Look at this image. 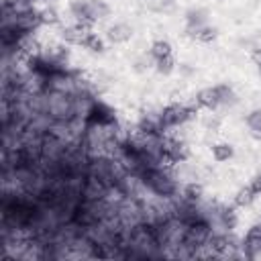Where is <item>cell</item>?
Listing matches in <instances>:
<instances>
[{
	"instance_id": "obj_8",
	"label": "cell",
	"mask_w": 261,
	"mask_h": 261,
	"mask_svg": "<svg viewBox=\"0 0 261 261\" xmlns=\"http://www.w3.org/2000/svg\"><path fill=\"white\" fill-rule=\"evenodd\" d=\"M232 155H234V149H232L230 143H216V145H212V157H214V161L224 163V161L232 159Z\"/></svg>"
},
{
	"instance_id": "obj_2",
	"label": "cell",
	"mask_w": 261,
	"mask_h": 261,
	"mask_svg": "<svg viewBox=\"0 0 261 261\" xmlns=\"http://www.w3.org/2000/svg\"><path fill=\"white\" fill-rule=\"evenodd\" d=\"M241 253L247 259H255L261 255V228L257 224L253 228H249V232L245 234V239L241 243Z\"/></svg>"
},
{
	"instance_id": "obj_16",
	"label": "cell",
	"mask_w": 261,
	"mask_h": 261,
	"mask_svg": "<svg viewBox=\"0 0 261 261\" xmlns=\"http://www.w3.org/2000/svg\"><path fill=\"white\" fill-rule=\"evenodd\" d=\"M41 22L51 27V24H57L59 22V12L55 8H43L41 10Z\"/></svg>"
},
{
	"instance_id": "obj_20",
	"label": "cell",
	"mask_w": 261,
	"mask_h": 261,
	"mask_svg": "<svg viewBox=\"0 0 261 261\" xmlns=\"http://www.w3.org/2000/svg\"><path fill=\"white\" fill-rule=\"evenodd\" d=\"M31 2H33V0H31Z\"/></svg>"
},
{
	"instance_id": "obj_7",
	"label": "cell",
	"mask_w": 261,
	"mask_h": 261,
	"mask_svg": "<svg viewBox=\"0 0 261 261\" xmlns=\"http://www.w3.org/2000/svg\"><path fill=\"white\" fill-rule=\"evenodd\" d=\"M202 196H204V188H202V184H198V181H190V184L181 190V198H184L188 204H198V202L202 200Z\"/></svg>"
},
{
	"instance_id": "obj_1",
	"label": "cell",
	"mask_w": 261,
	"mask_h": 261,
	"mask_svg": "<svg viewBox=\"0 0 261 261\" xmlns=\"http://www.w3.org/2000/svg\"><path fill=\"white\" fill-rule=\"evenodd\" d=\"M143 179V186L153 192L159 198H173L177 194V184L175 179L169 175V169H161V167H145L139 175Z\"/></svg>"
},
{
	"instance_id": "obj_4",
	"label": "cell",
	"mask_w": 261,
	"mask_h": 261,
	"mask_svg": "<svg viewBox=\"0 0 261 261\" xmlns=\"http://www.w3.org/2000/svg\"><path fill=\"white\" fill-rule=\"evenodd\" d=\"M194 102L198 104V108H208V110H216V108L220 106V98H218V92H216L214 86L200 90V92L196 94Z\"/></svg>"
},
{
	"instance_id": "obj_19",
	"label": "cell",
	"mask_w": 261,
	"mask_h": 261,
	"mask_svg": "<svg viewBox=\"0 0 261 261\" xmlns=\"http://www.w3.org/2000/svg\"><path fill=\"white\" fill-rule=\"evenodd\" d=\"M257 226H259V228H261V218H259V222H257Z\"/></svg>"
},
{
	"instance_id": "obj_6",
	"label": "cell",
	"mask_w": 261,
	"mask_h": 261,
	"mask_svg": "<svg viewBox=\"0 0 261 261\" xmlns=\"http://www.w3.org/2000/svg\"><path fill=\"white\" fill-rule=\"evenodd\" d=\"M255 198H257V192H255V190L251 188V184H249V186H243V188L237 190L232 204L239 206V208H245V206H251V204L255 202Z\"/></svg>"
},
{
	"instance_id": "obj_15",
	"label": "cell",
	"mask_w": 261,
	"mask_h": 261,
	"mask_svg": "<svg viewBox=\"0 0 261 261\" xmlns=\"http://www.w3.org/2000/svg\"><path fill=\"white\" fill-rule=\"evenodd\" d=\"M192 39H196V41H200V43H212V41L216 39V29L204 24V27H200V29L196 31V35H194Z\"/></svg>"
},
{
	"instance_id": "obj_17",
	"label": "cell",
	"mask_w": 261,
	"mask_h": 261,
	"mask_svg": "<svg viewBox=\"0 0 261 261\" xmlns=\"http://www.w3.org/2000/svg\"><path fill=\"white\" fill-rule=\"evenodd\" d=\"M251 188L257 192V196L261 194V175H255V177H253V181H251Z\"/></svg>"
},
{
	"instance_id": "obj_13",
	"label": "cell",
	"mask_w": 261,
	"mask_h": 261,
	"mask_svg": "<svg viewBox=\"0 0 261 261\" xmlns=\"http://www.w3.org/2000/svg\"><path fill=\"white\" fill-rule=\"evenodd\" d=\"M80 47H84V49H88V51H92V53H102V51H104V43H102V39H100L96 33H90V35L84 39V43H82Z\"/></svg>"
},
{
	"instance_id": "obj_3",
	"label": "cell",
	"mask_w": 261,
	"mask_h": 261,
	"mask_svg": "<svg viewBox=\"0 0 261 261\" xmlns=\"http://www.w3.org/2000/svg\"><path fill=\"white\" fill-rule=\"evenodd\" d=\"M90 33H92V31H90L88 27H84V24H80V22H73V24L61 29V39H63L65 43H69V45H82L84 39H86Z\"/></svg>"
},
{
	"instance_id": "obj_12",
	"label": "cell",
	"mask_w": 261,
	"mask_h": 261,
	"mask_svg": "<svg viewBox=\"0 0 261 261\" xmlns=\"http://www.w3.org/2000/svg\"><path fill=\"white\" fill-rule=\"evenodd\" d=\"M214 88H216V92H218L220 106H232V104L237 102V96H234V92H232V88H230L228 84H218V86H214Z\"/></svg>"
},
{
	"instance_id": "obj_14",
	"label": "cell",
	"mask_w": 261,
	"mask_h": 261,
	"mask_svg": "<svg viewBox=\"0 0 261 261\" xmlns=\"http://www.w3.org/2000/svg\"><path fill=\"white\" fill-rule=\"evenodd\" d=\"M155 69L161 73V75H169L173 69H175V59L173 55H167V57H161L155 61Z\"/></svg>"
},
{
	"instance_id": "obj_10",
	"label": "cell",
	"mask_w": 261,
	"mask_h": 261,
	"mask_svg": "<svg viewBox=\"0 0 261 261\" xmlns=\"http://www.w3.org/2000/svg\"><path fill=\"white\" fill-rule=\"evenodd\" d=\"M149 53H151V57H153L155 61L161 59V57H167V55H171V43L165 41V39H157V41H153Z\"/></svg>"
},
{
	"instance_id": "obj_11",
	"label": "cell",
	"mask_w": 261,
	"mask_h": 261,
	"mask_svg": "<svg viewBox=\"0 0 261 261\" xmlns=\"http://www.w3.org/2000/svg\"><path fill=\"white\" fill-rule=\"evenodd\" d=\"M218 220H220L222 228H226V230H232V228L237 226V222H239L234 208H220V212H218Z\"/></svg>"
},
{
	"instance_id": "obj_9",
	"label": "cell",
	"mask_w": 261,
	"mask_h": 261,
	"mask_svg": "<svg viewBox=\"0 0 261 261\" xmlns=\"http://www.w3.org/2000/svg\"><path fill=\"white\" fill-rule=\"evenodd\" d=\"M247 126H249V135L261 141V110H253L247 114Z\"/></svg>"
},
{
	"instance_id": "obj_5",
	"label": "cell",
	"mask_w": 261,
	"mask_h": 261,
	"mask_svg": "<svg viewBox=\"0 0 261 261\" xmlns=\"http://www.w3.org/2000/svg\"><path fill=\"white\" fill-rule=\"evenodd\" d=\"M106 37H108L110 43H126L133 37V27L126 24V22H114V24L108 27Z\"/></svg>"
},
{
	"instance_id": "obj_18",
	"label": "cell",
	"mask_w": 261,
	"mask_h": 261,
	"mask_svg": "<svg viewBox=\"0 0 261 261\" xmlns=\"http://www.w3.org/2000/svg\"><path fill=\"white\" fill-rule=\"evenodd\" d=\"M251 59H253V63H255L257 67H261V49H255V51L251 53Z\"/></svg>"
}]
</instances>
